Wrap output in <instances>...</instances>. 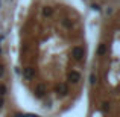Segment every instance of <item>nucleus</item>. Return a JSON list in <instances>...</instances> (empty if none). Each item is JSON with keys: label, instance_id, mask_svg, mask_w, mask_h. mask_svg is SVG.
Returning a JSON list of instances; mask_svg holds the SVG:
<instances>
[{"label": "nucleus", "instance_id": "f257e3e1", "mask_svg": "<svg viewBox=\"0 0 120 117\" xmlns=\"http://www.w3.org/2000/svg\"><path fill=\"white\" fill-rule=\"evenodd\" d=\"M93 37L79 0H18L8 56L21 91L44 109L78 96L88 76Z\"/></svg>", "mask_w": 120, "mask_h": 117}, {"label": "nucleus", "instance_id": "f03ea898", "mask_svg": "<svg viewBox=\"0 0 120 117\" xmlns=\"http://www.w3.org/2000/svg\"><path fill=\"white\" fill-rule=\"evenodd\" d=\"M84 3V6H90L93 9H99L102 12H108L111 9L117 8L119 0H79Z\"/></svg>", "mask_w": 120, "mask_h": 117}]
</instances>
